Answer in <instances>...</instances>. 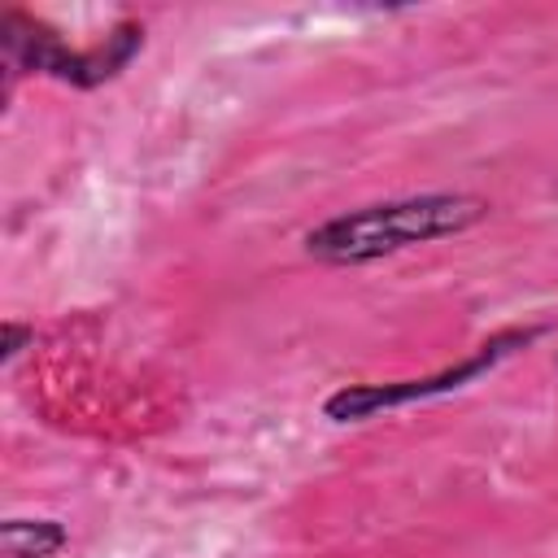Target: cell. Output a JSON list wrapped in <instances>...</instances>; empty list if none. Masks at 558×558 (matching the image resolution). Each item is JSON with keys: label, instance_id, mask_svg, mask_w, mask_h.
<instances>
[{"label": "cell", "instance_id": "1", "mask_svg": "<svg viewBox=\"0 0 558 558\" xmlns=\"http://www.w3.org/2000/svg\"><path fill=\"white\" fill-rule=\"evenodd\" d=\"M488 201L475 192H418L397 201L357 205L323 218L301 235L305 253L323 266H366L414 244L449 240L488 218Z\"/></svg>", "mask_w": 558, "mask_h": 558}, {"label": "cell", "instance_id": "2", "mask_svg": "<svg viewBox=\"0 0 558 558\" xmlns=\"http://www.w3.org/2000/svg\"><path fill=\"white\" fill-rule=\"evenodd\" d=\"M0 48H4L13 74H44V78L70 83L78 92H92V87L118 78L140 57V48H144V22L122 17L96 44L74 48L65 35H57L35 13L4 9V17H0Z\"/></svg>", "mask_w": 558, "mask_h": 558}, {"label": "cell", "instance_id": "3", "mask_svg": "<svg viewBox=\"0 0 558 558\" xmlns=\"http://www.w3.org/2000/svg\"><path fill=\"white\" fill-rule=\"evenodd\" d=\"M549 331V323H527V327H501L493 331L484 344H475L466 357H458L453 366L436 371V375H414V379H388V384H340L336 392L323 397V418L331 423H366L379 410H397V405H414V401H432V397H449L466 384H475L480 375L497 371L510 353L536 344Z\"/></svg>", "mask_w": 558, "mask_h": 558}, {"label": "cell", "instance_id": "4", "mask_svg": "<svg viewBox=\"0 0 558 558\" xmlns=\"http://www.w3.org/2000/svg\"><path fill=\"white\" fill-rule=\"evenodd\" d=\"M0 541L9 558H52L70 545V527L61 519H4Z\"/></svg>", "mask_w": 558, "mask_h": 558}, {"label": "cell", "instance_id": "5", "mask_svg": "<svg viewBox=\"0 0 558 558\" xmlns=\"http://www.w3.org/2000/svg\"><path fill=\"white\" fill-rule=\"evenodd\" d=\"M26 344H35V327H26V323H17V318H9L4 323V344H0V362H13Z\"/></svg>", "mask_w": 558, "mask_h": 558}]
</instances>
